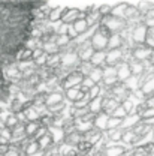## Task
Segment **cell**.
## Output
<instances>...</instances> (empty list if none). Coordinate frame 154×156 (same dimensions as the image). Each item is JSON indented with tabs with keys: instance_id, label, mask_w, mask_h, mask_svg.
Masks as SVG:
<instances>
[{
	"instance_id": "6da1fadb",
	"label": "cell",
	"mask_w": 154,
	"mask_h": 156,
	"mask_svg": "<svg viewBox=\"0 0 154 156\" xmlns=\"http://www.w3.org/2000/svg\"><path fill=\"white\" fill-rule=\"evenodd\" d=\"M109 90H111V95H112V98L114 99H117L120 104H123L124 101H127L129 98L132 96V92L126 87V84L124 83H117V84H114L112 87H109Z\"/></svg>"
},
{
	"instance_id": "7a4b0ae2",
	"label": "cell",
	"mask_w": 154,
	"mask_h": 156,
	"mask_svg": "<svg viewBox=\"0 0 154 156\" xmlns=\"http://www.w3.org/2000/svg\"><path fill=\"white\" fill-rule=\"evenodd\" d=\"M82 80H84V77L78 71H74V72L67 74V77L60 83V89H61V92H64V90H69V89H74V87H79Z\"/></svg>"
},
{
	"instance_id": "3957f363",
	"label": "cell",
	"mask_w": 154,
	"mask_h": 156,
	"mask_svg": "<svg viewBox=\"0 0 154 156\" xmlns=\"http://www.w3.org/2000/svg\"><path fill=\"white\" fill-rule=\"evenodd\" d=\"M79 18H85L84 11H81V9H78V8H64L60 21H61L63 24H74V23Z\"/></svg>"
},
{
	"instance_id": "277c9868",
	"label": "cell",
	"mask_w": 154,
	"mask_h": 156,
	"mask_svg": "<svg viewBox=\"0 0 154 156\" xmlns=\"http://www.w3.org/2000/svg\"><path fill=\"white\" fill-rule=\"evenodd\" d=\"M94 54V50L90 44V41H84L81 44H78L77 47V56L79 58V62H90L91 57Z\"/></svg>"
},
{
	"instance_id": "5b68a950",
	"label": "cell",
	"mask_w": 154,
	"mask_h": 156,
	"mask_svg": "<svg viewBox=\"0 0 154 156\" xmlns=\"http://www.w3.org/2000/svg\"><path fill=\"white\" fill-rule=\"evenodd\" d=\"M151 53L153 50L148 48L145 44H138L132 48V57L138 60V62H145V60H150L151 57Z\"/></svg>"
},
{
	"instance_id": "8992f818",
	"label": "cell",
	"mask_w": 154,
	"mask_h": 156,
	"mask_svg": "<svg viewBox=\"0 0 154 156\" xmlns=\"http://www.w3.org/2000/svg\"><path fill=\"white\" fill-rule=\"evenodd\" d=\"M147 33H148V29L142 23H139L138 26L132 27V41H133V44L135 45H138V44H145Z\"/></svg>"
},
{
	"instance_id": "52a82bcc",
	"label": "cell",
	"mask_w": 154,
	"mask_h": 156,
	"mask_svg": "<svg viewBox=\"0 0 154 156\" xmlns=\"http://www.w3.org/2000/svg\"><path fill=\"white\" fill-rule=\"evenodd\" d=\"M123 62V51L121 50H106V57H105V66L115 68ZM103 66V68H105Z\"/></svg>"
},
{
	"instance_id": "ba28073f",
	"label": "cell",
	"mask_w": 154,
	"mask_h": 156,
	"mask_svg": "<svg viewBox=\"0 0 154 156\" xmlns=\"http://www.w3.org/2000/svg\"><path fill=\"white\" fill-rule=\"evenodd\" d=\"M90 44H91V47H93V50H94V51H106L108 39L105 38V36H102L97 30H94V33H93V35H91V38H90Z\"/></svg>"
},
{
	"instance_id": "9c48e42d",
	"label": "cell",
	"mask_w": 154,
	"mask_h": 156,
	"mask_svg": "<svg viewBox=\"0 0 154 156\" xmlns=\"http://www.w3.org/2000/svg\"><path fill=\"white\" fill-rule=\"evenodd\" d=\"M127 150H129V147H126L124 144H114V143H109V144L103 149L102 156H121V155H124Z\"/></svg>"
},
{
	"instance_id": "30bf717a",
	"label": "cell",
	"mask_w": 154,
	"mask_h": 156,
	"mask_svg": "<svg viewBox=\"0 0 154 156\" xmlns=\"http://www.w3.org/2000/svg\"><path fill=\"white\" fill-rule=\"evenodd\" d=\"M117 83H118V80H117L115 68L105 66V68H103V80H102L100 84H103L105 87H112Z\"/></svg>"
},
{
	"instance_id": "8fae6325",
	"label": "cell",
	"mask_w": 154,
	"mask_h": 156,
	"mask_svg": "<svg viewBox=\"0 0 154 156\" xmlns=\"http://www.w3.org/2000/svg\"><path fill=\"white\" fill-rule=\"evenodd\" d=\"M139 143V138L136 136V134L132 131V129H123V138H121V144H124L126 147L132 149L138 146Z\"/></svg>"
},
{
	"instance_id": "7c38bea8",
	"label": "cell",
	"mask_w": 154,
	"mask_h": 156,
	"mask_svg": "<svg viewBox=\"0 0 154 156\" xmlns=\"http://www.w3.org/2000/svg\"><path fill=\"white\" fill-rule=\"evenodd\" d=\"M84 141V135L81 134V132H78L77 129L74 131V132H69V134H66L64 138H63V144H66V146H69V147H77L79 143H82Z\"/></svg>"
},
{
	"instance_id": "4fadbf2b",
	"label": "cell",
	"mask_w": 154,
	"mask_h": 156,
	"mask_svg": "<svg viewBox=\"0 0 154 156\" xmlns=\"http://www.w3.org/2000/svg\"><path fill=\"white\" fill-rule=\"evenodd\" d=\"M120 105L121 104L114 98H102V113H105L106 116H111V113Z\"/></svg>"
},
{
	"instance_id": "5bb4252c",
	"label": "cell",
	"mask_w": 154,
	"mask_h": 156,
	"mask_svg": "<svg viewBox=\"0 0 154 156\" xmlns=\"http://www.w3.org/2000/svg\"><path fill=\"white\" fill-rule=\"evenodd\" d=\"M105 132H102V131H99L97 128H91L90 131H87L85 134H82L84 135V141H87V143H90L91 146H94L96 143H99L100 140H102V136H103Z\"/></svg>"
},
{
	"instance_id": "9a60e30c",
	"label": "cell",
	"mask_w": 154,
	"mask_h": 156,
	"mask_svg": "<svg viewBox=\"0 0 154 156\" xmlns=\"http://www.w3.org/2000/svg\"><path fill=\"white\" fill-rule=\"evenodd\" d=\"M132 131L136 134V136L141 140V138H144V136H147L148 134H151L153 132V128L150 126V125H147L145 122H142V120H139L138 123H136L135 126L132 128Z\"/></svg>"
},
{
	"instance_id": "2e32d148",
	"label": "cell",
	"mask_w": 154,
	"mask_h": 156,
	"mask_svg": "<svg viewBox=\"0 0 154 156\" xmlns=\"http://www.w3.org/2000/svg\"><path fill=\"white\" fill-rule=\"evenodd\" d=\"M115 72H117V80H118L120 83H124L129 77H132L130 69H129V63H124V62H121L120 65H117Z\"/></svg>"
},
{
	"instance_id": "e0dca14e",
	"label": "cell",
	"mask_w": 154,
	"mask_h": 156,
	"mask_svg": "<svg viewBox=\"0 0 154 156\" xmlns=\"http://www.w3.org/2000/svg\"><path fill=\"white\" fill-rule=\"evenodd\" d=\"M15 60L17 63H29V62H33V51L29 50L27 47H22L19 48L15 54Z\"/></svg>"
},
{
	"instance_id": "ac0fdd59",
	"label": "cell",
	"mask_w": 154,
	"mask_h": 156,
	"mask_svg": "<svg viewBox=\"0 0 154 156\" xmlns=\"http://www.w3.org/2000/svg\"><path fill=\"white\" fill-rule=\"evenodd\" d=\"M63 101H64V96H63V92H61V90L50 92V93L46 95L45 105H46V108H50V107H54V105H57V104L63 102Z\"/></svg>"
},
{
	"instance_id": "d6986e66",
	"label": "cell",
	"mask_w": 154,
	"mask_h": 156,
	"mask_svg": "<svg viewBox=\"0 0 154 156\" xmlns=\"http://www.w3.org/2000/svg\"><path fill=\"white\" fill-rule=\"evenodd\" d=\"M36 141H38V146L42 152H46L48 149H51V147L54 146V140H53V136L50 134V131H48L45 135L40 136L39 140H36Z\"/></svg>"
},
{
	"instance_id": "ffe728a7",
	"label": "cell",
	"mask_w": 154,
	"mask_h": 156,
	"mask_svg": "<svg viewBox=\"0 0 154 156\" xmlns=\"http://www.w3.org/2000/svg\"><path fill=\"white\" fill-rule=\"evenodd\" d=\"M22 116L26 119V122H39V120H40V114H39L38 108L33 107V105L27 107V108L22 111Z\"/></svg>"
},
{
	"instance_id": "44dd1931",
	"label": "cell",
	"mask_w": 154,
	"mask_h": 156,
	"mask_svg": "<svg viewBox=\"0 0 154 156\" xmlns=\"http://www.w3.org/2000/svg\"><path fill=\"white\" fill-rule=\"evenodd\" d=\"M40 122H27L26 125H24V129H26V136L27 138H30V140H33L36 134H38V131L40 129Z\"/></svg>"
},
{
	"instance_id": "7402d4cb",
	"label": "cell",
	"mask_w": 154,
	"mask_h": 156,
	"mask_svg": "<svg viewBox=\"0 0 154 156\" xmlns=\"http://www.w3.org/2000/svg\"><path fill=\"white\" fill-rule=\"evenodd\" d=\"M105 135L109 140V143H114V144H121V138H123V129L118 128V129H109V131H105Z\"/></svg>"
},
{
	"instance_id": "603a6c76",
	"label": "cell",
	"mask_w": 154,
	"mask_h": 156,
	"mask_svg": "<svg viewBox=\"0 0 154 156\" xmlns=\"http://www.w3.org/2000/svg\"><path fill=\"white\" fill-rule=\"evenodd\" d=\"M129 69H130V74L133 75V77H141V75H144V65H142V62H138L135 58H132L130 62H129Z\"/></svg>"
},
{
	"instance_id": "cb8c5ba5",
	"label": "cell",
	"mask_w": 154,
	"mask_h": 156,
	"mask_svg": "<svg viewBox=\"0 0 154 156\" xmlns=\"http://www.w3.org/2000/svg\"><path fill=\"white\" fill-rule=\"evenodd\" d=\"M100 18H102V15L99 14L97 8L94 9V11H91V12L85 14V21H87V24H88V27H90V29H91V27H97V26H99V23H100Z\"/></svg>"
},
{
	"instance_id": "d4e9b609",
	"label": "cell",
	"mask_w": 154,
	"mask_h": 156,
	"mask_svg": "<svg viewBox=\"0 0 154 156\" xmlns=\"http://www.w3.org/2000/svg\"><path fill=\"white\" fill-rule=\"evenodd\" d=\"M108 119H109V116H106L105 113H100V114H97V116L94 117L93 126H94V128H97L99 131L105 132V131H106V125H108Z\"/></svg>"
},
{
	"instance_id": "484cf974",
	"label": "cell",
	"mask_w": 154,
	"mask_h": 156,
	"mask_svg": "<svg viewBox=\"0 0 154 156\" xmlns=\"http://www.w3.org/2000/svg\"><path fill=\"white\" fill-rule=\"evenodd\" d=\"M63 11H64V6H54V8L51 9L50 15H48V21H50L51 24H57V23H60L61 15H63Z\"/></svg>"
},
{
	"instance_id": "4316f807",
	"label": "cell",
	"mask_w": 154,
	"mask_h": 156,
	"mask_svg": "<svg viewBox=\"0 0 154 156\" xmlns=\"http://www.w3.org/2000/svg\"><path fill=\"white\" fill-rule=\"evenodd\" d=\"M46 68H51V69H57L61 66V54L56 53V54H50L46 57Z\"/></svg>"
},
{
	"instance_id": "83f0119b",
	"label": "cell",
	"mask_w": 154,
	"mask_h": 156,
	"mask_svg": "<svg viewBox=\"0 0 154 156\" xmlns=\"http://www.w3.org/2000/svg\"><path fill=\"white\" fill-rule=\"evenodd\" d=\"M141 119L136 116V114H129L123 119V123H121V129H132L136 123L139 122Z\"/></svg>"
},
{
	"instance_id": "f1b7e54d",
	"label": "cell",
	"mask_w": 154,
	"mask_h": 156,
	"mask_svg": "<svg viewBox=\"0 0 154 156\" xmlns=\"http://www.w3.org/2000/svg\"><path fill=\"white\" fill-rule=\"evenodd\" d=\"M88 111L91 113V114H100L102 113V98H96V99H91L90 101V104H88Z\"/></svg>"
},
{
	"instance_id": "f546056e",
	"label": "cell",
	"mask_w": 154,
	"mask_h": 156,
	"mask_svg": "<svg viewBox=\"0 0 154 156\" xmlns=\"http://www.w3.org/2000/svg\"><path fill=\"white\" fill-rule=\"evenodd\" d=\"M121 47H123V39H121L120 35H112L108 39L106 50H121Z\"/></svg>"
},
{
	"instance_id": "4dcf8cb0",
	"label": "cell",
	"mask_w": 154,
	"mask_h": 156,
	"mask_svg": "<svg viewBox=\"0 0 154 156\" xmlns=\"http://www.w3.org/2000/svg\"><path fill=\"white\" fill-rule=\"evenodd\" d=\"M127 8V2H121V3H117L112 5V11H111V15L117 17V18H123L124 17V11Z\"/></svg>"
},
{
	"instance_id": "1f68e13d",
	"label": "cell",
	"mask_w": 154,
	"mask_h": 156,
	"mask_svg": "<svg viewBox=\"0 0 154 156\" xmlns=\"http://www.w3.org/2000/svg\"><path fill=\"white\" fill-rule=\"evenodd\" d=\"M105 57H106V51H94L93 57H91V65L93 66H100L103 68L105 66Z\"/></svg>"
},
{
	"instance_id": "d6a6232c",
	"label": "cell",
	"mask_w": 154,
	"mask_h": 156,
	"mask_svg": "<svg viewBox=\"0 0 154 156\" xmlns=\"http://www.w3.org/2000/svg\"><path fill=\"white\" fill-rule=\"evenodd\" d=\"M46 95H48V92H36L33 96H32V104H33V107H42V105H45V101H46Z\"/></svg>"
},
{
	"instance_id": "836d02e7",
	"label": "cell",
	"mask_w": 154,
	"mask_h": 156,
	"mask_svg": "<svg viewBox=\"0 0 154 156\" xmlns=\"http://www.w3.org/2000/svg\"><path fill=\"white\" fill-rule=\"evenodd\" d=\"M93 69H94V66L91 65V62H81L77 71L82 75V77L85 78V77H88V75L91 74V71H93Z\"/></svg>"
},
{
	"instance_id": "e575fe53",
	"label": "cell",
	"mask_w": 154,
	"mask_h": 156,
	"mask_svg": "<svg viewBox=\"0 0 154 156\" xmlns=\"http://www.w3.org/2000/svg\"><path fill=\"white\" fill-rule=\"evenodd\" d=\"M124 84H126V87L133 93V92H136V90H139L141 89V83H139V77H129L126 81H124Z\"/></svg>"
},
{
	"instance_id": "d590c367",
	"label": "cell",
	"mask_w": 154,
	"mask_h": 156,
	"mask_svg": "<svg viewBox=\"0 0 154 156\" xmlns=\"http://www.w3.org/2000/svg\"><path fill=\"white\" fill-rule=\"evenodd\" d=\"M88 78L94 83V84H100L103 80V68L100 66H94V69L91 71V74L88 75Z\"/></svg>"
},
{
	"instance_id": "8d00e7d4",
	"label": "cell",
	"mask_w": 154,
	"mask_h": 156,
	"mask_svg": "<svg viewBox=\"0 0 154 156\" xmlns=\"http://www.w3.org/2000/svg\"><path fill=\"white\" fill-rule=\"evenodd\" d=\"M74 29H75V32H77L78 35H84L90 27H88V24H87V21H85V18H79V20H77L74 24Z\"/></svg>"
},
{
	"instance_id": "74e56055",
	"label": "cell",
	"mask_w": 154,
	"mask_h": 156,
	"mask_svg": "<svg viewBox=\"0 0 154 156\" xmlns=\"http://www.w3.org/2000/svg\"><path fill=\"white\" fill-rule=\"evenodd\" d=\"M77 152L79 156H85V155H90L91 153V150H93V146L90 144V143H87V141H82V143H79L77 147Z\"/></svg>"
},
{
	"instance_id": "f35d334b",
	"label": "cell",
	"mask_w": 154,
	"mask_h": 156,
	"mask_svg": "<svg viewBox=\"0 0 154 156\" xmlns=\"http://www.w3.org/2000/svg\"><path fill=\"white\" fill-rule=\"evenodd\" d=\"M61 131H63L64 135L69 134V132H74V131H75V120H74L72 117L64 119V120H63V125H61Z\"/></svg>"
},
{
	"instance_id": "ab89813d",
	"label": "cell",
	"mask_w": 154,
	"mask_h": 156,
	"mask_svg": "<svg viewBox=\"0 0 154 156\" xmlns=\"http://www.w3.org/2000/svg\"><path fill=\"white\" fill-rule=\"evenodd\" d=\"M17 125H19V122H18V117L15 116V114H8V116L5 117V128L6 129H9V131H12Z\"/></svg>"
},
{
	"instance_id": "60d3db41",
	"label": "cell",
	"mask_w": 154,
	"mask_h": 156,
	"mask_svg": "<svg viewBox=\"0 0 154 156\" xmlns=\"http://www.w3.org/2000/svg\"><path fill=\"white\" fill-rule=\"evenodd\" d=\"M60 155L61 156H79L75 147H69L66 144H60Z\"/></svg>"
},
{
	"instance_id": "b9f144b4",
	"label": "cell",
	"mask_w": 154,
	"mask_h": 156,
	"mask_svg": "<svg viewBox=\"0 0 154 156\" xmlns=\"http://www.w3.org/2000/svg\"><path fill=\"white\" fill-rule=\"evenodd\" d=\"M70 41H72V39L69 38L67 35H57V41H56V44H57L58 50H63V48H66V47L70 44Z\"/></svg>"
},
{
	"instance_id": "7bdbcfd3",
	"label": "cell",
	"mask_w": 154,
	"mask_h": 156,
	"mask_svg": "<svg viewBox=\"0 0 154 156\" xmlns=\"http://www.w3.org/2000/svg\"><path fill=\"white\" fill-rule=\"evenodd\" d=\"M97 11L102 17H106V15H111V11H112V5L111 3H100L97 6Z\"/></svg>"
},
{
	"instance_id": "ee69618b",
	"label": "cell",
	"mask_w": 154,
	"mask_h": 156,
	"mask_svg": "<svg viewBox=\"0 0 154 156\" xmlns=\"http://www.w3.org/2000/svg\"><path fill=\"white\" fill-rule=\"evenodd\" d=\"M121 123H123V120L115 119V117H109V119H108V125H106V131H109V129H118V128H121Z\"/></svg>"
},
{
	"instance_id": "f6af8a7d",
	"label": "cell",
	"mask_w": 154,
	"mask_h": 156,
	"mask_svg": "<svg viewBox=\"0 0 154 156\" xmlns=\"http://www.w3.org/2000/svg\"><path fill=\"white\" fill-rule=\"evenodd\" d=\"M88 95H90V99L100 98V95H102V84H94V86L88 90Z\"/></svg>"
},
{
	"instance_id": "bcb514c9",
	"label": "cell",
	"mask_w": 154,
	"mask_h": 156,
	"mask_svg": "<svg viewBox=\"0 0 154 156\" xmlns=\"http://www.w3.org/2000/svg\"><path fill=\"white\" fill-rule=\"evenodd\" d=\"M127 116V113L124 111V108H123V105H120V107H117L115 110L111 113V116L109 117H115V119H120V120H123L124 117Z\"/></svg>"
},
{
	"instance_id": "7dc6e473",
	"label": "cell",
	"mask_w": 154,
	"mask_h": 156,
	"mask_svg": "<svg viewBox=\"0 0 154 156\" xmlns=\"http://www.w3.org/2000/svg\"><path fill=\"white\" fill-rule=\"evenodd\" d=\"M145 45H147L148 48L154 50V29H148L147 39H145Z\"/></svg>"
},
{
	"instance_id": "c3c4849f",
	"label": "cell",
	"mask_w": 154,
	"mask_h": 156,
	"mask_svg": "<svg viewBox=\"0 0 154 156\" xmlns=\"http://www.w3.org/2000/svg\"><path fill=\"white\" fill-rule=\"evenodd\" d=\"M153 117H154V108H148V107H147L145 111L139 116V119H141V120H148V119H153Z\"/></svg>"
},
{
	"instance_id": "681fc988",
	"label": "cell",
	"mask_w": 154,
	"mask_h": 156,
	"mask_svg": "<svg viewBox=\"0 0 154 156\" xmlns=\"http://www.w3.org/2000/svg\"><path fill=\"white\" fill-rule=\"evenodd\" d=\"M42 54H43V50H42V48H38V50H35V51H33V62H35V60H36L38 57H40Z\"/></svg>"
},
{
	"instance_id": "f907efd6",
	"label": "cell",
	"mask_w": 154,
	"mask_h": 156,
	"mask_svg": "<svg viewBox=\"0 0 154 156\" xmlns=\"http://www.w3.org/2000/svg\"><path fill=\"white\" fill-rule=\"evenodd\" d=\"M150 62L154 65V50H153V53H151V57H150Z\"/></svg>"
},
{
	"instance_id": "816d5d0a",
	"label": "cell",
	"mask_w": 154,
	"mask_h": 156,
	"mask_svg": "<svg viewBox=\"0 0 154 156\" xmlns=\"http://www.w3.org/2000/svg\"><path fill=\"white\" fill-rule=\"evenodd\" d=\"M121 156H126V153H124V155H121Z\"/></svg>"
},
{
	"instance_id": "f5cc1de1",
	"label": "cell",
	"mask_w": 154,
	"mask_h": 156,
	"mask_svg": "<svg viewBox=\"0 0 154 156\" xmlns=\"http://www.w3.org/2000/svg\"><path fill=\"white\" fill-rule=\"evenodd\" d=\"M100 156H102V155H100Z\"/></svg>"
}]
</instances>
